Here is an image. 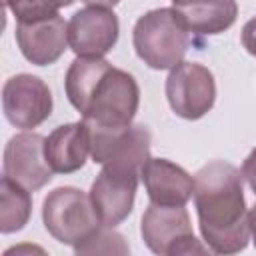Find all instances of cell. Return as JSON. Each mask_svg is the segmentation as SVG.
<instances>
[{"label":"cell","mask_w":256,"mask_h":256,"mask_svg":"<svg viewBox=\"0 0 256 256\" xmlns=\"http://www.w3.org/2000/svg\"><path fill=\"white\" fill-rule=\"evenodd\" d=\"M242 172L212 160L194 174V206L202 240L214 254H238L248 246L250 226Z\"/></svg>","instance_id":"cell-1"},{"label":"cell","mask_w":256,"mask_h":256,"mask_svg":"<svg viewBox=\"0 0 256 256\" xmlns=\"http://www.w3.org/2000/svg\"><path fill=\"white\" fill-rule=\"evenodd\" d=\"M64 90L88 126L126 128L140 106V88L134 76L104 58L76 56L66 70Z\"/></svg>","instance_id":"cell-2"},{"label":"cell","mask_w":256,"mask_h":256,"mask_svg":"<svg viewBox=\"0 0 256 256\" xmlns=\"http://www.w3.org/2000/svg\"><path fill=\"white\" fill-rule=\"evenodd\" d=\"M132 44L152 70H172L190 48V30L176 8H154L136 20Z\"/></svg>","instance_id":"cell-3"},{"label":"cell","mask_w":256,"mask_h":256,"mask_svg":"<svg viewBox=\"0 0 256 256\" xmlns=\"http://www.w3.org/2000/svg\"><path fill=\"white\" fill-rule=\"evenodd\" d=\"M42 222L54 240L72 248L104 226L94 210L90 194L74 186H60L48 192L42 202Z\"/></svg>","instance_id":"cell-4"},{"label":"cell","mask_w":256,"mask_h":256,"mask_svg":"<svg viewBox=\"0 0 256 256\" xmlns=\"http://www.w3.org/2000/svg\"><path fill=\"white\" fill-rule=\"evenodd\" d=\"M140 234L144 244L160 256L210 252V248L194 236L190 214L184 206H164L150 202V206L142 214Z\"/></svg>","instance_id":"cell-5"},{"label":"cell","mask_w":256,"mask_h":256,"mask_svg":"<svg viewBox=\"0 0 256 256\" xmlns=\"http://www.w3.org/2000/svg\"><path fill=\"white\" fill-rule=\"evenodd\" d=\"M88 132H90V156L100 166H114V168L140 172L146 160L150 158L152 134L144 124H130L126 128L88 126Z\"/></svg>","instance_id":"cell-6"},{"label":"cell","mask_w":256,"mask_h":256,"mask_svg":"<svg viewBox=\"0 0 256 256\" xmlns=\"http://www.w3.org/2000/svg\"><path fill=\"white\" fill-rule=\"evenodd\" d=\"M166 98L176 116L198 120L206 116L216 102L214 74L198 62L182 60L166 78Z\"/></svg>","instance_id":"cell-7"},{"label":"cell","mask_w":256,"mask_h":256,"mask_svg":"<svg viewBox=\"0 0 256 256\" xmlns=\"http://www.w3.org/2000/svg\"><path fill=\"white\" fill-rule=\"evenodd\" d=\"M52 92L34 74H16L2 86V110L6 120L22 130L40 126L52 114Z\"/></svg>","instance_id":"cell-8"},{"label":"cell","mask_w":256,"mask_h":256,"mask_svg":"<svg viewBox=\"0 0 256 256\" xmlns=\"http://www.w3.org/2000/svg\"><path fill=\"white\" fill-rule=\"evenodd\" d=\"M120 36V22L112 8L86 6L72 14L68 22V44L76 56L102 58Z\"/></svg>","instance_id":"cell-9"},{"label":"cell","mask_w":256,"mask_h":256,"mask_svg":"<svg viewBox=\"0 0 256 256\" xmlns=\"http://www.w3.org/2000/svg\"><path fill=\"white\" fill-rule=\"evenodd\" d=\"M140 172L102 166L100 174L90 186V200L104 226H118L124 222L132 208L138 190Z\"/></svg>","instance_id":"cell-10"},{"label":"cell","mask_w":256,"mask_h":256,"mask_svg":"<svg viewBox=\"0 0 256 256\" xmlns=\"http://www.w3.org/2000/svg\"><path fill=\"white\" fill-rule=\"evenodd\" d=\"M46 138L38 132H20L12 136L4 148V176L28 188L40 190L52 180V168L44 154Z\"/></svg>","instance_id":"cell-11"},{"label":"cell","mask_w":256,"mask_h":256,"mask_svg":"<svg viewBox=\"0 0 256 256\" xmlns=\"http://www.w3.org/2000/svg\"><path fill=\"white\" fill-rule=\"evenodd\" d=\"M14 36L22 56L34 66L54 64L70 46L68 24L60 14L36 22H18Z\"/></svg>","instance_id":"cell-12"},{"label":"cell","mask_w":256,"mask_h":256,"mask_svg":"<svg viewBox=\"0 0 256 256\" xmlns=\"http://www.w3.org/2000/svg\"><path fill=\"white\" fill-rule=\"evenodd\" d=\"M150 202L164 206H186L194 196V178L166 158H148L140 170Z\"/></svg>","instance_id":"cell-13"},{"label":"cell","mask_w":256,"mask_h":256,"mask_svg":"<svg viewBox=\"0 0 256 256\" xmlns=\"http://www.w3.org/2000/svg\"><path fill=\"white\" fill-rule=\"evenodd\" d=\"M46 162L56 174L78 172L90 154V132L88 126L80 122H70L56 126L44 142Z\"/></svg>","instance_id":"cell-14"},{"label":"cell","mask_w":256,"mask_h":256,"mask_svg":"<svg viewBox=\"0 0 256 256\" xmlns=\"http://www.w3.org/2000/svg\"><path fill=\"white\" fill-rule=\"evenodd\" d=\"M188 30L200 36H214L228 30L238 16L236 0H172Z\"/></svg>","instance_id":"cell-15"},{"label":"cell","mask_w":256,"mask_h":256,"mask_svg":"<svg viewBox=\"0 0 256 256\" xmlns=\"http://www.w3.org/2000/svg\"><path fill=\"white\" fill-rule=\"evenodd\" d=\"M32 214L30 190L18 182L2 176L0 180V232L12 234L22 230Z\"/></svg>","instance_id":"cell-16"},{"label":"cell","mask_w":256,"mask_h":256,"mask_svg":"<svg viewBox=\"0 0 256 256\" xmlns=\"http://www.w3.org/2000/svg\"><path fill=\"white\" fill-rule=\"evenodd\" d=\"M16 22H36L50 16H56L60 8L72 6L76 0H2Z\"/></svg>","instance_id":"cell-17"},{"label":"cell","mask_w":256,"mask_h":256,"mask_svg":"<svg viewBox=\"0 0 256 256\" xmlns=\"http://www.w3.org/2000/svg\"><path fill=\"white\" fill-rule=\"evenodd\" d=\"M76 254H128L130 248L124 242V236L110 226L98 228L88 240L74 248Z\"/></svg>","instance_id":"cell-18"},{"label":"cell","mask_w":256,"mask_h":256,"mask_svg":"<svg viewBox=\"0 0 256 256\" xmlns=\"http://www.w3.org/2000/svg\"><path fill=\"white\" fill-rule=\"evenodd\" d=\"M240 38H242V46L246 48V52L256 58V16L250 18V20L242 26Z\"/></svg>","instance_id":"cell-19"},{"label":"cell","mask_w":256,"mask_h":256,"mask_svg":"<svg viewBox=\"0 0 256 256\" xmlns=\"http://www.w3.org/2000/svg\"><path fill=\"white\" fill-rule=\"evenodd\" d=\"M240 172H242V178L248 182L250 190H252V192H254V196H256V148H254V150L244 158Z\"/></svg>","instance_id":"cell-20"},{"label":"cell","mask_w":256,"mask_h":256,"mask_svg":"<svg viewBox=\"0 0 256 256\" xmlns=\"http://www.w3.org/2000/svg\"><path fill=\"white\" fill-rule=\"evenodd\" d=\"M248 226H250V238H252V244L256 248V204L248 210Z\"/></svg>","instance_id":"cell-21"},{"label":"cell","mask_w":256,"mask_h":256,"mask_svg":"<svg viewBox=\"0 0 256 256\" xmlns=\"http://www.w3.org/2000/svg\"><path fill=\"white\" fill-rule=\"evenodd\" d=\"M88 6H102V8H114L120 0H82Z\"/></svg>","instance_id":"cell-22"}]
</instances>
